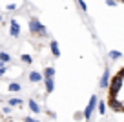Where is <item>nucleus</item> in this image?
Listing matches in <instances>:
<instances>
[{"label":"nucleus","instance_id":"obj_7","mask_svg":"<svg viewBox=\"0 0 124 122\" xmlns=\"http://www.w3.org/2000/svg\"><path fill=\"white\" fill-rule=\"evenodd\" d=\"M27 107H29V111H31V113H35V115L42 113V107H40V104L37 102L35 99H27Z\"/></svg>","mask_w":124,"mask_h":122},{"label":"nucleus","instance_id":"obj_9","mask_svg":"<svg viewBox=\"0 0 124 122\" xmlns=\"http://www.w3.org/2000/svg\"><path fill=\"white\" fill-rule=\"evenodd\" d=\"M108 106L111 107V109H117V111H120V109H122V102H119V100H117V97H109Z\"/></svg>","mask_w":124,"mask_h":122},{"label":"nucleus","instance_id":"obj_26","mask_svg":"<svg viewBox=\"0 0 124 122\" xmlns=\"http://www.w3.org/2000/svg\"><path fill=\"white\" fill-rule=\"evenodd\" d=\"M0 100H2V97H0Z\"/></svg>","mask_w":124,"mask_h":122},{"label":"nucleus","instance_id":"obj_21","mask_svg":"<svg viewBox=\"0 0 124 122\" xmlns=\"http://www.w3.org/2000/svg\"><path fill=\"white\" fill-rule=\"evenodd\" d=\"M77 2H78V6H80L82 11H86V9H88V8H86V2H84V0H77Z\"/></svg>","mask_w":124,"mask_h":122},{"label":"nucleus","instance_id":"obj_22","mask_svg":"<svg viewBox=\"0 0 124 122\" xmlns=\"http://www.w3.org/2000/svg\"><path fill=\"white\" fill-rule=\"evenodd\" d=\"M24 122H40V120H37V118H33V117H26Z\"/></svg>","mask_w":124,"mask_h":122},{"label":"nucleus","instance_id":"obj_17","mask_svg":"<svg viewBox=\"0 0 124 122\" xmlns=\"http://www.w3.org/2000/svg\"><path fill=\"white\" fill-rule=\"evenodd\" d=\"M120 57H122L120 51H109V58H111V60H119Z\"/></svg>","mask_w":124,"mask_h":122},{"label":"nucleus","instance_id":"obj_3","mask_svg":"<svg viewBox=\"0 0 124 122\" xmlns=\"http://www.w3.org/2000/svg\"><path fill=\"white\" fill-rule=\"evenodd\" d=\"M122 82H124L122 76H119V75L113 76L111 82H109V88H108L109 97H117V93H119V91H120V88H122Z\"/></svg>","mask_w":124,"mask_h":122},{"label":"nucleus","instance_id":"obj_5","mask_svg":"<svg viewBox=\"0 0 124 122\" xmlns=\"http://www.w3.org/2000/svg\"><path fill=\"white\" fill-rule=\"evenodd\" d=\"M9 35H11L13 38H18L20 37V24L16 18H11L9 20Z\"/></svg>","mask_w":124,"mask_h":122},{"label":"nucleus","instance_id":"obj_19","mask_svg":"<svg viewBox=\"0 0 124 122\" xmlns=\"http://www.w3.org/2000/svg\"><path fill=\"white\" fill-rule=\"evenodd\" d=\"M16 8H18L16 4H8L6 6V11H16Z\"/></svg>","mask_w":124,"mask_h":122},{"label":"nucleus","instance_id":"obj_1","mask_svg":"<svg viewBox=\"0 0 124 122\" xmlns=\"http://www.w3.org/2000/svg\"><path fill=\"white\" fill-rule=\"evenodd\" d=\"M29 33L31 35H35V37H42V38H46L47 37V29H46V26H44L42 22H40L39 18H29Z\"/></svg>","mask_w":124,"mask_h":122},{"label":"nucleus","instance_id":"obj_2","mask_svg":"<svg viewBox=\"0 0 124 122\" xmlns=\"http://www.w3.org/2000/svg\"><path fill=\"white\" fill-rule=\"evenodd\" d=\"M97 104H99V97L91 95V97H89V102L86 104V107L82 109V113H84V120H91L93 113L97 111Z\"/></svg>","mask_w":124,"mask_h":122},{"label":"nucleus","instance_id":"obj_10","mask_svg":"<svg viewBox=\"0 0 124 122\" xmlns=\"http://www.w3.org/2000/svg\"><path fill=\"white\" fill-rule=\"evenodd\" d=\"M49 47H51V55H53V57H57V58L60 57V46H58V42L55 38L49 42Z\"/></svg>","mask_w":124,"mask_h":122},{"label":"nucleus","instance_id":"obj_16","mask_svg":"<svg viewBox=\"0 0 124 122\" xmlns=\"http://www.w3.org/2000/svg\"><path fill=\"white\" fill-rule=\"evenodd\" d=\"M20 60L24 62V64H33V58H31V55H27V53H24V55H20Z\"/></svg>","mask_w":124,"mask_h":122},{"label":"nucleus","instance_id":"obj_25","mask_svg":"<svg viewBox=\"0 0 124 122\" xmlns=\"http://www.w3.org/2000/svg\"><path fill=\"white\" fill-rule=\"evenodd\" d=\"M84 122H89V120H84Z\"/></svg>","mask_w":124,"mask_h":122},{"label":"nucleus","instance_id":"obj_12","mask_svg":"<svg viewBox=\"0 0 124 122\" xmlns=\"http://www.w3.org/2000/svg\"><path fill=\"white\" fill-rule=\"evenodd\" d=\"M8 106H11V107H22L24 106V100L18 99V97H11V99L8 100Z\"/></svg>","mask_w":124,"mask_h":122},{"label":"nucleus","instance_id":"obj_8","mask_svg":"<svg viewBox=\"0 0 124 122\" xmlns=\"http://www.w3.org/2000/svg\"><path fill=\"white\" fill-rule=\"evenodd\" d=\"M44 88H46L47 95H51L55 91V78H44Z\"/></svg>","mask_w":124,"mask_h":122},{"label":"nucleus","instance_id":"obj_4","mask_svg":"<svg viewBox=\"0 0 124 122\" xmlns=\"http://www.w3.org/2000/svg\"><path fill=\"white\" fill-rule=\"evenodd\" d=\"M111 78H113V76H111V68H109V66H106V68H104V73H102L101 80H99V88H101V89H108Z\"/></svg>","mask_w":124,"mask_h":122},{"label":"nucleus","instance_id":"obj_13","mask_svg":"<svg viewBox=\"0 0 124 122\" xmlns=\"http://www.w3.org/2000/svg\"><path fill=\"white\" fill-rule=\"evenodd\" d=\"M8 89H9V93H20L22 91V86H20L18 82H9Z\"/></svg>","mask_w":124,"mask_h":122},{"label":"nucleus","instance_id":"obj_11","mask_svg":"<svg viewBox=\"0 0 124 122\" xmlns=\"http://www.w3.org/2000/svg\"><path fill=\"white\" fill-rule=\"evenodd\" d=\"M42 75H44V78H55L57 71H55L53 66H46V68H44V71H42Z\"/></svg>","mask_w":124,"mask_h":122},{"label":"nucleus","instance_id":"obj_14","mask_svg":"<svg viewBox=\"0 0 124 122\" xmlns=\"http://www.w3.org/2000/svg\"><path fill=\"white\" fill-rule=\"evenodd\" d=\"M0 62L9 64V62H11V55H9L8 51H0Z\"/></svg>","mask_w":124,"mask_h":122},{"label":"nucleus","instance_id":"obj_20","mask_svg":"<svg viewBox=\"0 0 124 122\" xmlns=\"http://www.w3.org/2000/svg\"><path fill=\"white\" fill-rule=\"evenodd\" d=\"M11 111H13V107H11V106H4V107H2V113H4V115H9Z\"/></svg>","mask_w":124,"mask_h":122},{"label":"nucleus","instance_id":"obj_6","mask_svg":"<svg viewBox=\"0 0 124 122\" xmlns=\"http://www.w3.org/2000/svg\"><path fill=\"white\" fill-rule=\"evenodd\" d=\"M27 80H29L31 84H39V82H44V75L40 71H37V69H33V71H29V75H27Z\"/></svg>","mask_w":124,"mask_h":122},{"label":"nucleus","instance_id":"obj_23","mask_svg":"<svg viewBox=\"0 0 124 122\" xmlns=\"http://www.w3.org/2000/svg\"><path fill=\"white\" fill-rule=\"evenodd\" d=\"M75 118H77V120H80V118H84V113H82V111H80V113H75Z\"/></svg>","mask_w":124,"mask_h":122},{"label":"nucleus","instance_id":"obj_24","mask_svg":"<svg viewBox=\"0 0 124 122\" xmlns=\"http://www.w3.org/2000/svg\"><path fill=\"white\" fill-rule=\"evenodd\" d=\"M120 111H124V104H122V109H120Z\"/></svg>","mask_w":124,"mask_h":122},{"label":"nucleus","instance_id":"obj_18","mask_svg":"<svg viewBox=\"0 0 124 122\" xmlns=\"http://www.w3.org/2000/svg\"><path fill=\"white\" fill-rule=\"evenodd\" d=\"M8 69H9V66H8V64H4V62H0V76H4L6 73H8Z\"/></svg>","mask_w":124,"mask_h":122},{"label":"nucleus","instance_id":"obj_15","mask_svg":"<svg viewBox=\"0 0 124 122\" xmlns=\"http://www.w3.org/2000/svg\"><path fill=\"white\" fill-rule=\"evenodd\" d=\"M97 111H99V113H101V115H104L106 113V111H108V109H106V100H99V104H97Z\"/></svg>","mask_w":124,"mask_h":122}]
</instances>
